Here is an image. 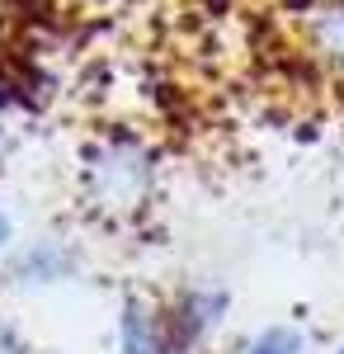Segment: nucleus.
<instances>
[{
  "mask_svg": "<svg viewBox=\"0 0 344 354\" xmlns=\"http://www.w3.org/2000/svg\"><path fill=\"white\" fill-rule=\"evenodd\" d=\"M340 354H344V345H340Z\"/></svg>",
  "mask_w": 344,
  "mask_h": 354,
  "instance_id": "0eeeda50",
  "label": "nucleus"
},
{
  "mask_svg": "<svg viewBox=\"0 0 344 354\" xmlns=\"http://www.w3.org/2000/svg\"><path fill=\"white\" fill-rule=\"evenodd\" d=\"M227 312V293H217V288H193L180 298V340H198L208 326H217V317Z\"/></svg>",
  "mask_w": 344,
  "mask_h": 354,
  "instance_id": "f03ea898",
  "label": "nucleus"
},
{
  "mask_svg": "<svg viewBox=\"0 0 344 354\" xmlns=\"http://www.w3.org/2000/svg\"><path fill=\"white\" fill-rule=\"evenodd\" d=\"M302 350H307V340L292 326H269L245 345V354H302Z\"/></svg>",
  "mask_w": 344,
  "mask_h": 354,
  "instance_id": "7ed1b4c3",
  "label": "nucleus"
},
{
  "mask_svg": "<svg viewBox=\"0 0 344 354\" xmlns=\"http://www.w3.org/2000/svg\"><path fill=\"white\" fill-rule=\"evenodd\" d=\"M24 270L38 274V283H52V279L66 274V255H61L57 245H38V250H28V255H24Z\"/></svg>",
  "mask_w": 344,
  "mask_h": 354,
  "instance_id": "20e7f679",
  "label": "nucleus"
},
{
  "mask_svg": "<svg viewBox=\"0 0 344 354\" xmlns=\"http://www.w3.org/2000/svg\"><path fill=\"white\" fill-rule=\"evenodd\" d=\"M123 354H170L156 312L142 302H128V312H123Z\"/></svg>",
  "mask_w": 344,
  "mask_h": 354,
  "instance_id": "f257e3e1",
  "label": "nucleus"
},
{
  "mask_svg": "<svg viewBox=\"0 0 344 354\" xmlns=\"http://www.w3.org/2000/svg\"><path fill=\"white\" fill-rule=\"evenodd\" d=\"M316 33H321V48L335 57V62H344V5H335V10L321 15Z\"/></svg>",
  "mask_w": 344,
  "mask_h": 354,
  "instance_id": "39448f33",
  "label": "nucleus"
},
{
  "mask_svg": "<svg viewBox=\"0 0 344 354\" xmlns=\"http://www.w3.org/2000/svg\"><path fill=\"white\" fill-rule=\"evenodd\" d=\"M10 241V218H5V213H0V245Z\"/></svg>",
  "mask_w": 344,
  "mask_h": 354,
  "instance_id": "423d86ee",
  "label": "nucleus"
}]
</instances>
